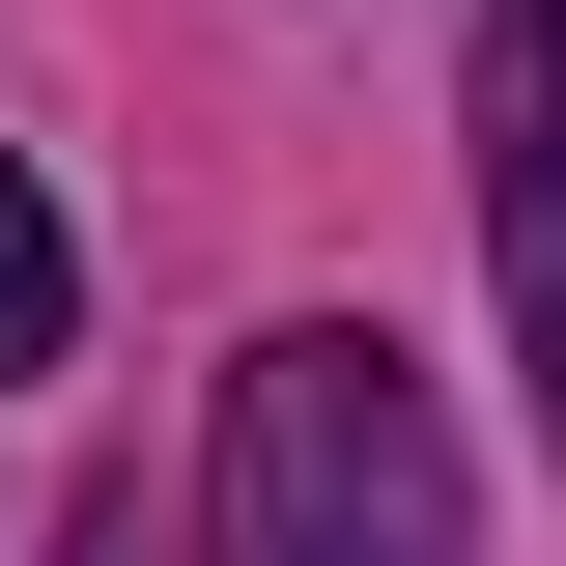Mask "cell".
I'll return each instance as SVG.
<instances>
[{
	"mask_svg": "<svg viewBox=\"0 0 566 566\" xmlns=\"http://www.w3.org/2000/svg\"><path fill=\"white\" fill-rule=\"evenodd\" d=\"M57 340H85V255H57V199L0 170V368H57Z\"/></svg>",
	"mask_w": 566,
	"mask_h": 566,
	"instance_id": "3957f363",
	"label": "cell"
},
{
	"mask_svg": "<svg viewBox=\"0 0 566 566\" xmlns=\"http://www.w3.org/2000/svg\"><path fill=\"white\" fill-rule=\"evenodd\" d=\"M199 566H482L453 538V424L368 312H283L227 368V482H199Z\"/></svg>",
	"mask_w": 566,
	"mask_h": 566,
	"instance_id": "6da1fadb",
	"label": "cell"
},
{
	"mask_svg": "<svg viewBox=\"0 0 566 566\" xmlns=\"http://www.w3.org/2000/svg\"><path fill=\"white\" fill-rule=\"evenodd\" d=\"M482 255H510V368L566 424V0H482Z\"/></svg>",
	"mask_w": 566,
	"mask_h": 566,
	"instance_id": "7a4b0ae2",
	"label": "cell"
}]
</instances>
